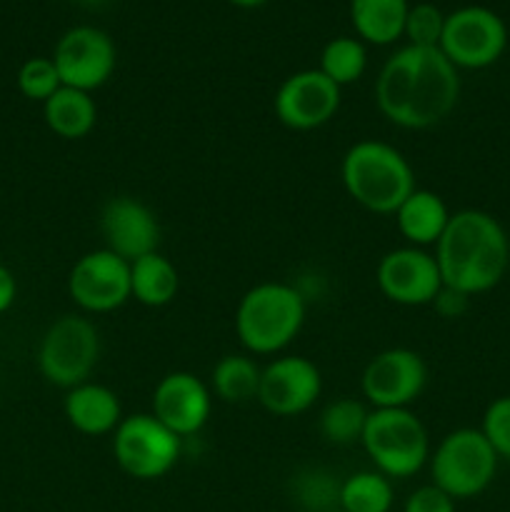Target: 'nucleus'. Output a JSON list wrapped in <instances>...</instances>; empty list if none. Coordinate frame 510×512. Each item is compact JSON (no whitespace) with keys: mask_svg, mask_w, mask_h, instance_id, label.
<instances>
[{"mask_svg":"<svg viewBox=\"0 0 510 512\" xmlns=\"http://www.w3.org/2000/svg\"><path fill=\"white\" fill-rule=\"evenodd\" d=\"M460 100V73L440 48L405 45L375 80V103L388 123L428 130L443 123Z\"/></svg>","mask_w":510,"mask_h":512,"instance_id":"obj_1","label":"nucleus"},{"mask_svg":"<svg viewBox=\"0 0 510 512\" xmlns=\"http://www.w3.org/2000/svg\"><path fill=\"white\" fill-rule=\"evenodd\" d=\"M433 255L445 288L475 298L503 283L510 268V238L495 215L465 208L450 215Z\"/></svg>","mask_w":510,"mask_h":512,"instance_id":"obj_2","label":"nucleus"},{"mask_svg":"<svg viewBox=\"0 0 510 512\" xmlns=\"http://www.w3.org/2000/svg\"><path fill=\"white\" fill-rule=\"evenodd\" d=\"M343 188L360 208L375 215H393L415 190L413 165L383 140H358L340 163Z\"/></svg>","mask_w":510,"mask_h":512,"instance_id":"obj_3","label":"nucleus"},{"mask_svg":"<svg viewBox=\"0 0 510 512\" xmlns=\"http://www.w3.org/2000/svg\"><path fill=\"white\" fill-rule=\"evenodd\" d=\"M305 323V298L295 285L260 283L240 298L235 333L253 355H275L288 348Z\"/></svg>","mask_w":510,"mask_h":512,"instance_id":"obj_4","label":"nucleus"},{"mask_svg":"<svg viewBox=\"0 0 510 512\" xmlns=\"http://www.w3.org/2000/svg\"><path fill=\"white\" fill-rule=\"evenodd\" d=\"M360 445L378 473L390 480L413 478L430 460V438L410 408L370 410Z\"/></svg>","mask_w":510,"mask_h":512,"instance_id":"obj_5","label":"nucleus"},{"mask_svg":"<svg viewBox=\"0 0 510 512\" xmlns=\"http://www.w3.org/2000/svg\"><path fill=\"white\" fill-rule=\"evenodd\" d=\"M430 478L450 498L470 500L490 488L500 458L480 428H458L445 435L430 453Z\"/></svg>","mask_w":510,"mask_h":512,"instance_id":"obj_6","label":"nucleus"},{"mask_svg":"<svg viewBox=\"0 0 510 512\" xmlns=\"http://www.w3.org/2000/svg\"><path fill=\"white\" fill-rule=\"evenodd\" d=\"M100 358L98 328L83 315H63L43 333L38 370L50 385L70 390L88 383Z\"/></svg>","mask_w":510,"mask_h":512,"instance_id":"obj_7","label":"nucleus"},{"mask_svg":"<svg viewBox=\"0 0 510 512\" xmlns=\"http://www.w3.org/2000/svg\"><path fill=\"white\" fill-rule=\"evenodd\" d=\"M183 440L165 428L153 413L128 415L113 433L118 468L135 480H158L180 460Z\"/></svg>","mask_w":510,"mask_h":512,"instance_id":"obj_8","label":"nucleus"},{"mask_svg":"<svg viewBox=\"0 0 510 512\" xmlns=\"http://www.w3.org/2000/svg\"><path fill=\"white\" fill-rule=\"evenodd\" d=\"M438 48L458 70H483L503 58L508 48V28L490 8L465 5L445 15Z\"/></svg>","mask_w":510,"mask_h":512,"instance_id":"obj_9","label":"nucleus"},{"mask_svg":"<svg viewBox=\"0 0 510 512\" xmlns=\"http://www.w3.org/2000/svg\"><path fill=\"white\" fill-rule=\"evenodd\" d=\"M428 385V365L415 350L388 348L363 370L360 393L373 410L410 408Z\"/></svg>","mask_w":510,"mask_h":512,"instance_id":"obj_10","label":"nucleus"},{"mask_svg":"<svg viewBox=\"0 0 510 512\" xmlns=\"http://www.w3.org/2000/svg\"><path fill=\"white\" fill-rule=\"evenodd\" d=\"M68 293L85 313H110L130 300V263L108 248L80 255L68 275Z\"/></svg>","mask_w":510,"mask_h":512,"instance_id":"obj_11","label":"nucleus"},{"mask_svg":"<svg viewBox=\"0 0 510 512\" xmlns=\"http://www.w3.org/2000/svg\"><path fill=\"white\" fill-rule=\"evenodd\" d=\"M115 43L93 25H75L60 35L53 63L63 85L93 93L110 80L115 70Z\"/></svg>","mask_w":510,"mask_h":512,"instance_id":"obj_12","label":"nucleus"},{"mask_svg":"<svg viewBox=\"0 0 510 512\" xmlns=\"http://www.w3.org/2000/svg\"><path fill=\"white\" fill-rule=\"evenodd\" d=\"M375 283L390 303L405 305V308L433 305V300L443 290L435 255L413 245L385 253L375 268Z\"/></svg>","mask_w":510,"mask_h":512,"instance_id":"obj_13","label":"nucleus"},{"mask_svg":"<svg viewBox=\"0 0 510 512\" xmlns=\"http://www.w3.org/2000/svg\"><path fill=\"white\" fill-rule=\"evenodd\" d=\"M340 90L318 68L298 70L280 83L273 98L275 118L290 130H315L328 125L340 108Z\"/></svg>","mask_w":510,"mask_h":512,"instance_id":"obj_14","label":"nucleus"},{"mask_svg":"<svg viewBox=\"0 0 510 512\" xmlns=\"http://www.w3.org/2000/svg\"><path fill=\"white\" fill-rule=\"evenodd\" d=\"M323 390V378L313 360L285 355L268 363L260 373L258 403L275 418H295L315 405Z\"/></svg>","mask_w":510,"mask_h":512,"instance_id":"obj_15","label":"nucleus"},{"mask_svg":"<svg viewBox=\"0 0 510 512\" xmlns=\"http://www.w3.org/2000/svg\"><path fill=\"white\" fill-rule=\"evenodd\" d=\"M213 410V393L193 373L175 370L160 378L153 390V415L180 440L198 435Z\"/></svg>","mask_w":510,"mask_h":512,"instance_id":"obj_16","label":"nucleus"},{"mask_svg":"<svg viewBox=\"0 0 510 512\" xmlns=\"http://www.w3.org/2000/svg\"><path fill=\"white\" fill-rule=\"evenodd\" d=\"M100 233L105 238V248L128 263L155 253L160 243V225L155 213L143 200L130 195H118L103 205Z\"/></svg>","mask_w":510,"mask_h":512,"instance_id":"obj_17","label":"nucleus"},{"mask_svg":"<svg viewBox=\"0 0 510 512\" xmlns=\"http://www.w3.org/2000/svg\"><path fill=\"white\" fill-rule=\"evenodd\" d=\"M63 413L78 433L90 435V438L115 433V428L123 420L118 395L105 385L90 383V380L65 393Z\"/></svg>","mask_w":510,"mask_h":512,"instance_id":"obj_18","label":"nucleus"},{"mask_svg":"<svg viewBox=\"0 0 510 512\" xmlns=\"http://www.w3.org/2000/svg\"><path fill=\"white\" fill-rule=\"evenodd\" d=\"M395 223L405 243L413 248H428L440 240L450 223V210L438 193L425 188H415L395 210Z\"/></svg>","mask_w":510,"mask_h":512,"instance_id":"obj_19","label":"nucleus"},{"mask_svg":"<svg viewBox=\"0 0 510 512\" xmlns=\"http://www.w3.org/2000/svg\"><path fill=\"white\" fill-rule=\"evenodd\" d=\"M43 118L50 133L63 140H80L98 123V105L93 95L63 85L43 103Z\"/></svg>","mask_w":510,"mask_h":512,"instance_id":"obj_20","label":"nucleus"},{"mask_svg":"<svg viewBox=\"0 0 510 512\" xmlns=\"http://www.w3.org/2000/svg\"><path fill=\"white\" fill-rule=\"evenodd\" d=\"M178 290V268L158 250L130 263V298L145 308H165L173 303Z\"/></svg>","mask_w":510,"mask_h":512,"instance_id":"obj_21","label":"nucleus"},{"mask_svg":"<svg viewBox=\"0 0 510 512\" xmlns=\"http://www.w3.org/2000/svg\"><path fill=\"white\" fill-rule=\"evenodd\" d=\"M408 0H350V20L360 40L390 45L405 33Z\"/></svg>","mask_w":510,"mask_h":512,"instance_id":"obj_22","label":"nucleus"},{"mask_svg":"<svg viewBox=\"0 0 510 512\" xmlns=\"http://www.w3.org/2000/svg\"><path fill=\"white\" fill-rule=\"evenodd\" d=\"M260 373L263 368L248 355H223L210 375L215 398L230 405L258 400Z\"/></svg>","mask_w":510,"mask_h":512,"instance_id":"obj_23","label":"nucleus"},{"mask_svg":"<svg viewBox=\"0 0 510 512\" xmlns=\"http://www.w3.org/2000/svg\"><path fill=\"white\" fill-rule=\"evenodd\" d=\"M393 483L378 470H360L340 483L338 510L343 512H390Z\"/></svg>","mask_w":510,"mask_h":512,"instance_id":"obj_24","label":"nucleus"},{"mask_svg":"<svg viewBox=\"0 0 510 512\" xmlns=\"http://www.w3.org/2000/svg\"><path fill=\"white\" fill-rule=\"evenodd\" d=\"M365 68H368V53H365V45L360 38L340 35V38L328 40L323 53H320L318 70L325 78L333 80L338 88L358 83Z\"/></svg>","mask_w":510,"mask_h":512,"instance_id":"obj_25","label":"nucleus"},{"mask_svg":"<svg viewBox=\"0 0 510 512\" xmlns=\"http://www.w3.org/2000/svg\"><path fill=\"white\" fill-rule=\"evenodd\" d=\"M370 410L355 398H338L320 413V435L330 445H353L363 438Z\"/></svg>","mask_w":510,"mask_h":512,"instance_id":"obj_26","label":"nucleus"},{"mask_svg":"<svg viewBox=\"0 0 510 512\" xmlns=\"http://www.w3.org/2000/svg\"><path fill=\"white\" fill-rule=\"evenodd\" d=\"M340 483H343V480H335L328 470H320V468L303 470V473L295 475L293 480L295 503L308 512L338 510Z\"/></svg>","mask_w":510,"mask_h":512,"instance_id":"obj_27","label":"nucleus"},{"mask_svg":"<svg viewBox=\"0 0 510 512\" xmlns=\"http://www.w3.org/2000/svg\"><path fill=\"white\" fill-rule=\"evenodd\" d=\"M18 90L28 100L35 103H45L53 93H58L63 88V80H60L58 68H55L53 58H30L20 65L18 70Z\"/></svg>","mask_w":510,"mask_h":512,"instance_id":"obj_28","label":"nucleus"},{"mask_svg":"<svg viewBox=\"0 0 510 512\" xmlns=\"http://www.w3.org/2000/svg\"><path fill=\"white\" fill-rule=\"evenodd\" d=\"M445 13L433 3L410 5L408 18H405V38L408 45H420V48H438L440 35H443Z\"/></svg>","mask_w":510,"mask_h":512,"instance_id":"obj_29","label":"nucleus"},{"mask_svg":"<svg viewBox=\"0 0 510 512\" xmlns=\"http://www.w3.org/2000/svg\"><path fill=\"white\" fill-rule=\"evenodd\" d=\"M480 433L485 435L495 455L510 463V395H500L485 408Z\"/></svg>","mask_w":510,"mask_h":512,"instance_id":"obj_30","label":"nucleus"},{"mask_svg":"<svg viewBox=\"0 0 510 512\" xmlns=\"http://www.w3.org/2000/svg\"><path fill=\"white\" fill-rule=\"evenodd\" d=\"M403 512H455V500L430 483L408 495Z\"/></svg>","mask_w":510,"mask_h":512,"instance_id":"obj_31","label":"nucleus"},{"mask_svg":"<svg viewBox=\"0 0 510 512\" xmlns=\"http://www.w3.org/2000/svg\"><path fill=\"white\" fill-rule=\"evenodd\" d=\"M468 305H470V295L460 293V290H453V288H445V285L438 293V298L433 300L435 313H438L440 318H448V320L460 318V315L468 310Z\"/></svg>","mask_w":510,"mask_h":512,"instance_id":"obj_32","label":"nucleus"},{"mask_svg":"<svg viewBox=\"0 0 510 512\" xmlns=\"http://www.w3.org/2000/svg\"><path fill=\"white\" fill-rule=\"evenodd\" d=\"M15 298H18V283H15L13 270L0 263V315L13 308Z\"/></svg>","mask_w":510,"mask_h":512,"instance_id":"obj_33","label":"nucleus"},{"mask_svg":"<svg viewBox=\"0 0 510 512\" xmlns=\"http://www.w3.org/2000/svg\"><path fill=\"white\" fill-rule=\"evenodd\" d=\"M230 3L240 5V8H258V5L268 3V0H230Z\"/></svg>","mask_w":510,"mask_h":512,"instance_id":"obj_34","label":"nucleus"},{"mask_svg":"<svg viewBox=\"0 0 510 512\" xmlns=\"http://www.w3.org/2000/svg\"><path fill=\"white\" fill-rule=\"evenodd\" d=\"M78 3H85V5H103V3H108V0H78Z\"/></svg>","mask_w":510,"mask_h":512,"instance_id":"obj_35","label":"nucleus"},{"mask_svg":"<svg viewBox=\"0 0 510 512\" xmlns=\"http://www.w3.org/2000/svg\"><path fill=\"white\" fill-rule=\"evenodd\" d=\"M333 512H343V510H333Z\"/></svg>","mask_w":510,"mask_h":512,"instance_id":"obj_36","label":"nucleus"}]
</instances>
